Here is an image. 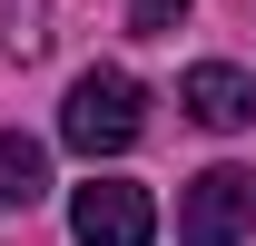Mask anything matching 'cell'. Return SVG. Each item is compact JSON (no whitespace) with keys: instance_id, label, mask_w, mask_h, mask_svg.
Segmentation results:
<instances>
[{"instance_id":"2","label":"cell","mask_w":256,"mask_h":246,"mask_svg":"<svg viewBox=\"0 0 256 246\" xmlns=\"http://www.w3.org/2000/svg\"><path fill=\"white\" fill-rule=\"evenodd\" d=\"M246 226H256V178L246 168L188 178V197H178V246H236Z\"/></svg>"},{"instance_id":"6","label":"cell","mask_w":256,"mask_h":246,"mask_svg":"<svg viewBox=\"0 0 256 246\" xmlns=\"http://www.w3.org/2000/svg\"><path fill=\"white\" fill-rule=\"evenodd\" d=\"M0 50H10V60H40V50H50V0H10V10H0Z\"/></svg>"},{"instance_id":"4","label":"cell","mask_w":256,"mask_h":246,"mask_svg":"<svg viewBox=\"0 0 256 246\" xmlns=\"http://www.w3.org/2000/svg\"><path fill=\"white\" fill-rule=\"evenodd\" d=\"M178 108H188L197 128H246V118H256V89H246V69L197 60L188 79H178Z\"/></svg>"},{"instance_id":"1","label":"cell","mask_w":256,"mask_h":246,"mask_svg":"<svg viewBox=\"0 0 256 246\" xmlns=\"http://www.w3.org/2000/svg\"><path fill=\"white\" fill-rule=\"evenodd\" d=\"M138 128H148V89H138L128 69H79V79H69L60 138H69L79 158H118V148H138Z\"/></svg>"},{"instance_id":"5","label":"cell","mask_w":256,"mask_h":246,"mask_svg":"<svg viewBox=\"0 0 256 246\" xmlns=\"http://www.w3.org/2000/svg\"><path fill=\"white\" fill-rule=\"evenodd\" d=\"M40 197H50V148L0 128V207H40Z\"/></svg>"},{"instance_id":"3","label":"cell","mask_w":256,"mask_h":246,"mask_svg":"<svg viewBox=\"0 0 256 246\" xmlns=\"http://www.w3.org/2000/svg\"><path fill=\"white\" fill-rule=\"evenodd\" d=\"M69 236L79 246H148L158 236V207H148V187H128V178H89L69 197Z\"/></svg>"},{"instance_id":"7","label":"cell","mask_w":256,"mask_h":246,"mask_svg":"<svg viewBox=\"0 0 256 246\" xmlns=\"http://www.w3.org/2000/svg\"><path fill=\"white\" fill-rule=\"evenodd\" d=\"M178 20H188V0H128V30L138 40H168Z\"/></svg>"}]
</instances>
